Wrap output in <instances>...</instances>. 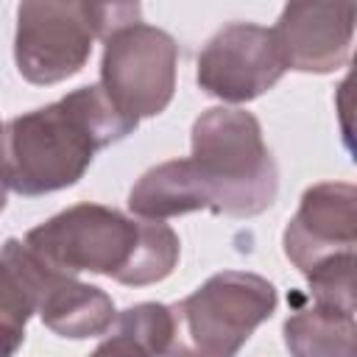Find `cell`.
Segmentation results:
<instances>
[{
	"label": "cell",
	"instance_id": "cell-6",
	"mask_svg": "<svg viewBox=\"0 0 357 357\" xmlns=\"http://www.w3.org/2000/svg\"><path fill=\"white\" fill-rule=\"evenodd\" d=\"M176 39L148 22H128L103 39L100 89L112 106L139 126L167 109L176 92Z\"/></svg>",
	"mask_w": 357,
	"mask_h": 357
},
{
	"label": "cell",
	"instance_id": "cell-12",
	"mask_svg": "<svg viewBox=\"0 0 357 357\" xmlns=\"http://www.w3.org/2000/svg\"><path fill=\"white\" fill-rule=\"evenodd\" d=\"M282 332L293 357H357V318L340 307L315 301L296 310Z\"/></svg>",
	"mask_w": 357,
	"mask_h": 357
},
{
	"label": "cell",
	"instance_id": "cell-1",
	"mask_svg": "<svg viewBox=\"0 0 357 357\" xmlns=\"http://www.w3.org/2000/svg\"><path fill=\"white\" fill-rule=\"evenodd\" d=\"M192 151L139 176L128 209L142 220H165L195 209L254 218L279 192V170L259 120L237 106L206 109L192 123Z\"/></svg>",
	"mask_w": 357,
	"mask_h": 357
},
{
	"label": "cell",
	"instance_id": "cell-7",
	"mask_svg": "<svg viewBox=\"0 0 357 357\" xmlns=\"http://www.w3.org/2000/svg\"><path fill=\"white\" fill-rule=\"evenodd\" d=\"M284 61L273 39V28L257 22L223 25L201 50L195 81L226 103H248L279 84Z\"/></svg>",
	"mask_w": 357,
	"mask_h": 357
},
{
	"label": "cell",
	"instance_id": "cell-11",
	"mask_svg": "<svg viewBox=\"0 0 357 357\" xmlns=\"http://www.w3.org/2000/svg\"><path fill=\"white\" fill-rule=\"evenodd\" d=\"M39 318L53 335L84 340L106 335L114 326L117 312L100 287L78 282L75 276L53 268L39 301Z\"/></svg>",
	"mask_w": 357,
	"mask_h": 357
},
{
	"label": "cell",
	"instance_id": "cell-14",
	"mask_svg": "<svg viewBox=\"0 0 357 357\" xmlns=\"http://www.w3.org/2000/svg\"><path fill=\"white\" fill-rule=\"evenodd\" d=\"M335 112H337L343 148L349 151L351 162L357 165V53L351 59V67H349L346 78L335 89Z\"/></svg>",
	"mask_w": 357,
	"mask_h": 357
},
{
	"label": "cell",
	"instance_id": "cell-13",
	"mask_svg": "<svg viewBox=\"0 0 357 357\" xmlns=\"http://www.w3.org/2000/svg\"><path fill=\"white\" fill-rule=\"evenodd\" d=\"M310 293L318 304L357 312V251L337 254L307 273Z\"/></svg>",
	"mask_w": 357,
	"mask_h": 357
},
{
	"label": "cell",
	"instance_id": "cell-5",
	"mask_svg": "<svg viewBox=\"0 0 357 357\" xmlns=\"http://www.w3.org/2000/svg\"><path fill=\"white\" fill-rule=\"evenodd\" d=\"M276 310V287L245 271H220L170 304L173 337L165 357H237Z\"/></svg>",
	"mask_w": 357,
	"mask_h": 357
},
{
	"label": "cell",
	"instance_id": "cell-8",
	"mask_svg": "<svg viewBox=\"0 0 357 357\" xmlns=\"http://www.w3.org/2000/svg\"><path fill=\"white\" fill-rule=\"evenodd\" d=\"M284 257L307 276L321 262L357 248V187L321 181L304 190L282 234Z\"/></svg>",
	"mask_w": 357,
	"mask_h": 357
},
{
	"label": "cell",
	"instance_id": "cell-4",
	"mask_svg": "<svg viewBox=\"0 0 357 357\" xmlns=\"http://www.w3.org/2000/svg\"><path fill=\"white\" fill-rule=\"evenodd\" d=\"M128 22H139L137 3H20L14 33L17 70L39 86L73 78L89 61L92 42Z\"/></svg>",
	"mask_w": 357,
	"mask_h": 357
},
{
	"label": "cell",
	"instance_id": "cell-2",
	"mask_svg": "<svg viewBox=\"0 0 357 357\" xmlns=\"http://www.w3.org/2000/svg\"><path fill=\"white\" fill-rule=\"evenodd\" d=\"M137 128L123 117L100 84L81 86L56 103L17 114L3 134V181L8 192L33 198L73 187L95 153Z\"/></svg>",
	"mask_w": 357,
	"mask_h": 357
},
{
	"label": "cell",
	"instance_id": "cell-10",
	"mask_svg": "<svg viewBox=\"0 0 357 357\" xmlns=\"http://www.w3.org/2000/svg\"><path fill=\"white\" fill-rule=\"evenodd\" d=\"M53 268L39 259L25 243L6 240L0 257V329H3V357H11L22 337L25 324L36 312L47 287Z\"/></svg>",
	"mask_w": 357,
	"mask_h": 357
},
{
	"label": "cell",
	"instance_id": "cell-3",
	"mask_svg": "<svg viewBox=\"0 0 357 357\" xmlns=\"http://www.w3.org/2000/svg\"><path fill=\"white\" fill-rule=\"evenodd\" d=\"M22 243L56 271L100 273L131 287L167 279L181 254L167 223L134 220L103 204H75L33 226Z\"/></svg>",
	"mask_w": 357,
	"mask_h": 357
},
{
	"label": "cell",
	"instance_id": "cell-9",
	"mask_svg": "<svg viewBox=\"0 0 357 357\" xmlns=\"http://www.w3.org/2000/svg\"><path fill=\"white\" fill-rule=\"evenodd\" d=\"M357 28V3H287L273 25L282 61L296 73H332Z\"/></svg>",
	"mask_w": 357,
	"mask_h": 357
},
{
	"label": "cell",
	"instance_id": "cell-15",
	"mask_svg": "<svg viewBox=\"0 0 357 357\" xmlns=\"http://www.w3.org/2000/svg\"><path fill=\"white\" fill-rule=\"evenodd\" d=\"M89 357H153L142 343H137L134 337H128L126 332L114 329Z\"/></svg>",
	"mask_w": 357,
	"mask_h": 357
}]
</instances>
